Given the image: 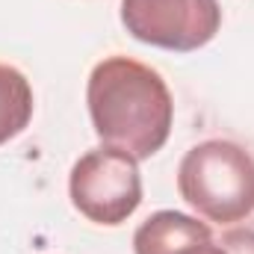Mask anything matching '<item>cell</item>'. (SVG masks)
<instances>
[{
	"mask_svg": "<svg viewBox=\"0 0 254 254\" xmlns=\"http://www.w3.org/2000/svg\"><path fill=\"white\" fill-rule=\"evenodd\" d=\"M86 104L104 148L136 163L151 160L169 142L175 104L166 80L130 57H110L89 74Z\"/></svg>",
	"mask_w": 254,
	"mask_h": 254,
	"instance_id": "6da1fadb",
	"label": "cell"
},
{
	"mask_svg": "<svg viewBox=\"0 0 254 254\" xmlns=\"http://www.w3.org/2000/svg\"><path fill=\"white\" fill-rule=\"evenodd\" d=\"M178 192L198 216L234 225L254 213V160L228 139H207L187 151L178 169Z\"/></svg>",
	"mask_w": 254,
	"mask_h": 254,
	"instance_id": "7a4b0ae2",
	"label": "cell"
},
{
	"mask_svg": "<svg viewBox=\"0 0 254 254\" xmlns=\"http://www.w3.org/2000/svg\"><path fill=\"white\" fill-rule=\"evenodd\" d=\"M71 204L95 225H122L142 204V178L133 157L113 148L83 154L68 178Z\"/></svg>",
	"mask_w": 254,
	"mask_h": 254,
	"instance_id": "3957f363",
	"label": "cell"
},
{
	"mask_svg": "<svg viewBox=\"0 0 254 254\" xmlns=\"http://www.w3.org/2000/svg\"><path fill=\"white\" fill-rule=\"evenodd\" d=\"M122 24L142 45L192 54L222 27L219 0H122Z\"/></svg>",
	"mask_w": 254,
	"mask_h": 254,
	"instance_id": "277c9868",
	"label": "cell"
},
{
	"mask_svg": "<svg viewBox=\"0 0 254 254\" xmlns=\"http://www.w3.org/2000/svg\"><path fill=\"white\" fill-rule=\"evenodd\" d=\"M213 243V231L187 213L160 210L133 234L136 254H201Z\"/></svg>",
	"mask_w": 254,
	"mask_h": 254,
	"instance_id": "5b68a950",
	"label": "cell"
},
{
	"mask_svg": "<svg viewBox=\"0 0 254 254\" xmlns=\"http://www.w3.org/2000/svg\"><path fill=\"white\" fill-rule=\"evenodd\" d=\"M30 119H33V89L27 77L12 65H0V145L24 133Z\"/></svg>",
	"mask_w": 254,
	"mask_h": 254,
	"instance_id": "8992f818",
	"label": "cell"
},
{
	"mask_svg": "<svg viewBox=\"0 0 254 254\" xmlns=\"http://www.w3.org/2000/svg\"><path fill=\"white\" fill-rule=\"evenodd\" d=\"M222 249L228 254H254V231L249 228H234L228 234H222Z\"/></svg>",
	"mask_w": 254,
	"mask_h": 254,
	"instance_id": "52a82bcc",
	"label": "cell"
},
{
	"mask_svg": "<svg viewBox=\"0 0 254 254\" xmlns=\"http://www.w3.org/2000/svg\"><path fill=\"white\" fill-rule=\"evenodd\" d=\"M201 254H228V252H225L222 246H216V243H210V246H207V249H204Z\"/></svg>",
	"mask_w": 254,
	"mask_h": 254,
	"instance_id": "ba28073f",
	"label": "cell"
}]
</instances>
